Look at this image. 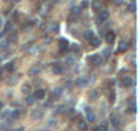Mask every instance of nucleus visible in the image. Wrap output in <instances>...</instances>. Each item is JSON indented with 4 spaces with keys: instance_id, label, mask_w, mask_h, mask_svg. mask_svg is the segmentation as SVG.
Instances as JSON below:
<instances>
[{
    "instance_id": "nucleus-1",
    "label": "nucleus",
    "mask_w": 139,
    "mask_h": 131,
    "mask_svg": "<svg viewBox=\"0 0 139 131\" xmlns=\"http://www.w3.org/2000/svg\"><path fill=\"white\" fill-rule=\"evenodd\" d=\"M108 18H109V11H108V10H101L98 13V16H97V23L101 25V23L104 21H106Z\"/></svg>"
},
{
    "instance_id": "nucleus-2",
    "label": "nucleus",
    "mask_w": 139,
    "mask_h": 131,
    "mask_svg": "<svg viewBox=\"0 0 139 131\" xmlns=\"http://www.w3.org/2000/svg\"><path fill=\"white\" fill-rule=\"evenodd\" d=\"M63 90H64V89H63L62 86H56V87L52 89L51 96H52L53 98H60V97L63 96Z\"/></svg>"
},
{
    "instance_id": "nucleus-3",
    "label": "nucleus",
    "mask_w": 139,
    "mask_h": 131,
    "mask_svg": "<svg viewBox=\"0 0 139 131\" xmlns=\"http://www.w3.org/2000/svg\"><path fill=\"white\" fill-rule=\"evenodd\" d=\"M57 43H59V48H60V51H62V52L67 51L70 48V43H68L67 38H59Z\"/></svg>"
},
{
    "instance_id": "nucleus-4",
    "label": "nucleus",
    "mask_w": 139,
    "mask_h": 131,
    "mask_svg": "<svg viewBox=\"0 0 139 131\" xmlns=\"http://www.w3.org/2000/svg\"><path fill=\"white\" fill-rule=\"evenodd\" d=\"M89 60H90V63H92L93 66H101L102 64V56L101 55H93V56H90L89 57Z\"/></svg>"
},
{
    "instance_id": "nucleus-5",
    "label": "nucleus",
    "mask_w": 139,
    "mask_h": 131,
    "mask_svg": "<svg viewBox=\"0 0 139 131\" xmlns=\"http://www.w3.org/2000/svg\"><path fill=\"white\" fill-rule=\"evenodd\" d=\"M46 96V92H45V89H37V90L34 92L33 94V97L34 100H44Z\"/></svg>"
},
{
    "instance_id": "nucleus-6",
    "label": "nucleus",
    "mask_w": 139,
    "mask_h": 131,
    "mask_svg": "<svg viewBox=\"0 0 139 131\" xmlns=\"http://www.w3.org/2000/svg\"><path fill=\"white\" fill-rule=\"evenodd\" d=\"M86 83H87L86 76H78V78L75 79V85H76V87H79V89L84 87V86H86Z\"/></svg>"
},
{
    "instance_id": "nucleus-7",
    "label": "nucleus",
    "mask_w": 139,
    "mask_h": 131,
    "mask_svg": "<svg viewBox=\"0 0 139 131\" xmlns=\"http://www.w3.org/2000/svg\"><path fill=\"white\" fill-rule=\"evenodd\" d=\"M114 40H116V34H114L113 32H106L105 33V41H106V44H113Z\"/></svg>"
},
{
    "instance_id": "nucleus-8",
    "label": "nucleus",
    "mask_w": 139,
    "mask_h": 131,
    "mask_svg": "<svg viewBox=\"0 0 139 131\" xmlns=\"http://www.w3.org/2000/svg\"><path fill=\"white\" fill-rule=\"evenodd\" d=\"M128 46H130V44L127 43V41H122V43L119 44V46H117V53H124V52H127V49H128Z\"/></svg>"
},
{
    "instance_id": "nucleus-9",
    "label": "nucleus",
    "mask_w": 139,
    "mask_h": 131,
    "mask_svg": "<svg viewBox=\"0 0 139 131\" xmlns=\"http://www.w3.org/2000/svg\"><path fill=\"white\" fill-rule=\"evenodd\" d=\"M52 71H53L55 74H57V75L63 74V71H64V68H63V64H59V63L53 64V66H52Z\"/></svg>"
},
{
    "instance_id": "nucleus-10",
    "label": "nucleus",
    "mask_w": 139,
    "mask_h": 131,
    "mask_svg": "<svg viewBox=\"0 0 139 131\" xmlns=\"http://www.w3.org/2000/svg\"><path fill=\"white\" fill-rule=\"evenodd\" d=\"M86 120L90 123L95 122V115L92 112V108H86Z\"/></svg>"
},
{
    "instance_id": "nucleus-11",
    "label": "nucleus",
    "mask_w": 139,
    "mask_h": 131,
    "mask_svg": "<svg viewBox=\"0 0 139 131\" xmlns=\"http://www.w3.org/2000/svg\"><path fill=\"white\" fill-rule=\"evenodd\" d=\"M59 29H60V25L59 22H52L49 26H48V30L51 33H59Z\"/></svg>"
},
{
    "instance_id": "nucleus-12",
    "label": "nucleus",
    "mask_w": 139,
    "mask_h": 131,
    "mask_svg": "<svg viewBox=\"0 0 139 131\" xmlns=\"http://www.w3.org/2000/svg\"><path fill=\"white\" fill-rule=\"evenodd\" d=\"M42 116H44V112H42L40 108H38V109H34V111L32 112V117L34 119V120H40Z\"/></svg>"
},
{
    "instance_id": "nucleus-13",
    "label": "nucleus",
    "mask_w": 139,
    "mask_h": 131,
    "mask_svg": "<svg viewBox=\"0 0 139 131\" xmlns=\"http://www.w3.org/2000/svg\"><path fill=\"white\" fill-rule=\"evenodd\" d=\"M131 85H132V78L131 76L127 75V76H124V78L122 79V86L123 87H130Z\"/></svg>"
},
{
    "instance_id": "nucleus-14",
    "label": "nucleus",
    "mask_w": 139,
    "mask_h": 131,
    "mask_svg": "<svg viewBox=\"0 0 139 131\" xmlns=\"http://www.w3.org/2000/svg\"><path fill=\"white\" fill-rule=\"evenodd\" d=\"M41 73V67H38V66H34V67H32L29 70V75L30 76H35V75H38Z\"/></svg>"
},
{
    "instance_id": "nucleus-15",
    "label": "nucleus",
    "mask_w": 139,
    "mask_h": 131,
    "mask_svg": "<svg viewBox=\"0 0 139 131\" xmlns=\"http://www.w3.org/2000/svg\"><path fill=\"white\" fill-rule=\"evenodd\" d=\"M98 97H100V92L98 90H95V89L90 90V93H89V98L90 100H97Z\"/></svg>"
},
{
    "instance_id": "nucleus-16",
    "label": "nucleus",
    "mask_w": 139,
    "mask_h": 131,
    "mask_svg": "<svg viewBox=\"0 0 139 131\" xmlns=\"http://www.w3.org/2000/svg\"><path fill=\"white\" fill-rule=\"evenodd\" d=\"M92 7H93V10H94V11H97V13H100V11L102 10V4L98 2V0H94L93 4H92Z\"/></svg>"
},
{
    "instance_id": "nucleus-17",
    "label": "nucleus",
    "mask_w": 139,
    "mask_h": 131,
    "mask_svg": "<svg viewBox=\"0 0 139 131\" xmlns=\"http://www.w3.org/2000/svg\"><path fill=\"white\" fill-rule=\"evenodd\" d=\"M111 122H112L113 126H119V124H120V117H119V115L112 114V116H111Z\"/></svg>"
},
{
    "instance_id": "nucleus-18",
    "label": "nucleus",
    "mask_w": 139,
    "mask_h": 131,
    "mask_svg": "<svg viewBox=\"0 0 139 131\" xmlns=\"http://www.w3.org/2000/svg\"><path fill=\"white\" fill-rule=\"evenodd\" d=\"M94 37V32L93 30H84L83 32V38L84 40H92Z\"/></svg>"
},
{
    "instance_id": "nucleus-19",
    "label": "nucleus",
    "mask_w": 139,
    "mask_h": 131,
    "mask_svg": "<svg viewBox=\"0 0 139 131\" xmlns=\"http://www.w3.org/2000/svg\"><path fill=\"white\" fill-rule=\"evenodd\" d=\"M90 45H92V46H95V48H97V46L101 45V40H100L98 37H93L92 40H90Z\"/></svg>"
},
{
    "instance_id": "nucleus-20",
    "label": "nucleus",
    "mask_w": 139,
    "mask_h": 131,
    "mask_svg": "<svg viewBox=\"0 0 139 131\" xmlns=\"http://www.w3.org/2000/svg\"><path fill=\"white\" fill-rule=\"evenodd\" d=\"M13 27H14V25H13V21L5 22V23H4V33L11 32V30H13Z\"/></svg>"
},
{
    "instance_id": "nucleus-21",
    "label": "nucleus",
    "mask_w": 139,
    "mask_h": 131,
    "mask_svg": "<svg viewBox=\"0 0 139 131\" xmlns=\"http://www.w3.org/2000/svg\"><path fill=\"white\" fill-rule=\"evenodd\" d=\"M19 115H21L19 109H13V111L10 112V117L13 119V120H15V119H18V117H19Z\"/></svg>"
},
{
    "instance_id": "nucleus-22",
    "label": "nucleus",
    "mask_w": 139,
    "mask_h": 131,
    "mask_svg": "<svg viewBox=\"0 0 139 131\" xmlns=\"http://www.w3.org/2000/svg\"><path fill=\"white\" fill-rule=\"evenodd\" d=\"M30 90H32V85H29V83H23V85H22V92L29 96Z\"/></svg>"
},
{
    "instance_id": "nucleus-23",
    "label": "nucleus",
    "mask_w": 139,
    "mask_h": 131,
    "mask_svg": "<svg viewBox=\"0 0 139 131\" xmlns=\"http://www.w3.org/2000/svg\"><path fill=\"white\" fill-rule=\"evenodd\" d=\"M4 70H7L8 73H13V71L15 70V63H14V62L7 63V64H5V67H4Z\"/></svg>"
},
{
    "instance_id": "nucleus-24",
    "label": "nucleus",
    "mask_w": 139,
    "mask_h": 131,
    "mask_svg": "<svg viewBox=\"0 0 139 131\" xmlns=\"http://www.w3.org/2000/svg\"><path fill=\"white\" fill-rule=\"evenodd\" d=\"M78 128H79L81 131H86V130H87V123H86V120H81L79 123H78Z\"/></svg>"
},
{
    "instance_id": "nucleus-25",
    "label": "nucleus",
    "mask_w": 139,
    "mask_h": 131,
    "mask_svg": "<svg viewBox=\"0 0 139 131\" xmlns=\"http://www.w3.org/2000/svg\"><path fill=\"white\" fill-rule=\"evenodd\" d=\"M40 51H41L40 46H34V48H30L29 49V53H30V55H37Z\"/></svg>"
},
{
    "instance_id": "nucleus-26",
    "label": "nucleus",
    "mask_w": 139,
    "mask_h": 131,
    "mask_svg": "<svg viewBox=\"0 0 139 131\" xmlns=\"http://www.w3.org/2000/svg\"><path fill=\"white\" fill-rule=\"evenodd\" d=\"M114 101H116V93H114V92L112 90V92L109 93V103H111V104H113Z\"/></svg>"
},
{
    "instance_id": "nucleus-27",
    "label": "nucleus",
    "mask_w": 139,
    "mask_h": 131,
    "mask_svg": "<svg viewBox=\"0 0 139 131\" xmlns=\"http://www.w3.org/2000/svg\"><path fill=\"white\" fill-rule=\"evenodd\" d=\"M102 56H104L105 59H109V57H111V49H109V48L104 49V51H102Z\"/></svg>"
},
{
    "instance_id": "nucleus-28",
    "label": "nucleus",
    "mask_w": 139,
    "mask_h": 131,
    "mask_svg": "<svg viewBox=\"0 0 139 131\" xmlns=\"http://www.w3.org/2000/svg\"><path fill=\"white\" fill-rule=\"evenodd\" d=\"M98 127H100L102 131H108V120H104V122H102Z\"/></svg>"
},
{
    "instance_id": "nucleus-29",
    "label": "nucleus",
    "mask_w": 139,
    "mask_h": 131,
    "mask_svg": "<svg viewBox=\"0 0 139 131\" xmlns=\"http://www.w3.org/2000/svg\"><path fill=\"white\" fill-rule=\"evenodd\" d=\"M34 97L33 96H26V104H29V105H33L34 104Z\"/></svg>"
},
{
    "instance_id": "nucleus-30",
    "label": "nucleus",
    "mask_w": 139,
    "mask_h": 131,
    "mask_svg": "<svg viewBox=\"0 0 139 131\" xmlns=\"http://www.w3.org/2000/svg\"><path fill=\"white\" fill-rule=\"evenodd\" d=\"M8 40H3L2 41V43H0V49H5V48H7V46H8Z\"/></svg>"
},
{
    "instance_id": "nucleus-31",
    "label": "nucleus",
    "mask_w": 139,
    "mask_h": 131,
    "mask_svg": "<svg viewBox=\"0 0 139 131\" xmlns=\"http://www.w3.org/2000/svg\"><path fill=\"white\" fill-rule=\"evenodd\" d=\"M89 5H90V3H89V0H83V2L81 3V8H84V10H86V8L89 7Z\"/></svg>"
},
{
    "instance_id": "nucleus-32",
    "label": "nucleus",
    "mask_w": 139,
    "mask_h": 131,
    "mask_svg": "<svg viewBox=\"0 0 139 131\" xmlns=\"http://www.w3.org/2000/svg\"><path fill=\"white\" fill-rule=\"evenodd\" d=\"M16 37H18V34H16V33H13V34H11V37L8 38V43H15Z\"/></svg>"
},
{
    "instance_id": "nucleus-33",
    "label": "nucleus",
    "mask_w": 139,
    "mask_h": 131,
    "mask_svg": "<svg viewBox=\"0 0 139 131\" xmlns=\"http://www.w3.org/2000/svg\"><path fill=\"white\" fill-rule=\"evenodd\" d=\"M71 51H72V52H75V53H79V52H81V49H79V46H78L76 44H74V45H72V46H71Z\"/></svg>"
},
{
    "instance_id": "nucleus-34",
    "label": "nucleus",
    "mask_w": 139,
    "mask_h": 131,
    "mask_svg": "<svg viewBox=\"0 0 139 131\" xmlns=\"http://www.w3.org/2000/svg\"><path fill=\"white\" fill-rule=\"evenodd\" d=\"M72 14H74V15H79L81 14V7H74V8H72Z\"/></svg>"
},
{
    "instance_id": "nucleus-35",
    "label": "nucleus",
    "mask_w": 139,
    "mask_h": 131,
    "mask_svg": "<svg viewBox=\"0 0 139 131\" xmlns=\"http://www.w3.org/2000/svg\"><path fill=\"white\" fill-rule=\"evenodd\" d=\"M65 64H67V66L74 64V57H67V59H65Z\"/></svg>"
},
{
    "instance_id": "nucleus-36",
    "label": "nucleus",
    "mask_w": 139,
    "mask_h": 131,
    "mask_svg": "<svg viewBox=\"0 0 139 131\" xmlns=\"http://www.w3.org/2000/svg\"><path fill=\"white\" fill-rule=\"evenodd\" d=\"M18 18H19V11H18V10H15L14 13H13V19L15 21V19H18Z\"/></svg>"
},
{
    "instance_id": "nucleus-37",
    "label": "nucleus",
    "mask_w": 139,
    "mask_h": 131,
    "mask_svg": "<svg viewBox=\"0 0 139 131\" xmlns=\"http://www.w3.org/2000/svg\"><path fill=\"white\" fill-rule=\"evenodd\" d=\"M128 109H130L131 112H134V114H135V112H136V105H135V104H132V105H131V108H128Z\"/></svg>"
},
{
    "instance_id": "nucleus-38",
    "label": "nucleus",
    "mask_w": 139,
    "mask_h": 131,
    "mask_svg": "<svg viewBox=\"0 0 139 131\" xmlns=\"http://www.w3.org/2000/svg\"><path fill=\"white\" fill-rule=\"evenodd\" d=\"M128 10L131 11V13H134V11H135V5L134 4H128Z\"/></svg>"
},
{
    "instance_id": "nucleus-39",
    "label": "nucleus",
    "mask_w": 139,
    "mask_h": 131,
    "mask_svg": "<svg viewBox=\"0 0 139 131\" xmlns=\"http://www.w3.org/2000/svg\"><path fill=\"white\" fill-rule=\"evenodd\" d=\"M44 43H45V44H49V43H52V38H49V37H45V38H44Z\"/></svg>"
},
{
    "instance_id": "nucleus-40",
    "label": "nucleus",
    "mask_w": 139,
    "mask_h": 131,
    "mask_svg": "<svg viewBox=\"0 0 139 131\" xmlns=\"http://www.w3.org/2000/svg\"><path fill=\"white\" fill-rule=\"evenodd\" d=\"M0 131H7V128H5L3 124H0Z\"/></svg>"
},
{
    "instance_id": "nucleus-41",
    "label": "nucleus",
    "mask_w": 139,
    "mask_h": 131,
    "mask_svg": "<svg viewBox=\"0 0 139 131\" xmlns=\"http://www.w3.org/2000/svg\"><path fill=\"white\" fill-rule=\"evenodd\" d=\"M2 26H3V18L0 16V27H2Z\"/></svg>"
},
{
    "instance_id": "nucleus-42",
    "label": "nucleus",
    "mask_w": 139,
    "mask_h": 131,
    "mask_svg": "<svg viewBox=\"0 0 139 131\" xmlns=\"http://www.w3.org/2000/svg\"><path fill=\"white\" fill-rule=\"evenodd\" d=\"M3 73H4V68H0V76L3 75Z\"/></svg>"
},
{
    "instance_id": "nucleus-43",
    "label": "nucleus",
    "mask_w": 139,
    "mask_h": 131,
    "mask_svg": "<svg viewBox=\"0 0 139 131\" xmlns=\"http://www.w3.org/2000/svg\"><path fill=\"white\" fill-rule=\"evenodd\" d=\"M2 108H3V103L0 101V112H2Z\"/></svg>"
},
{
    "instance_id": "nucleus-44",
    "label": "nucleus",
    "mask_w": 139,
    "mask_h": 131,
    "mask_svg": "<svg viewBox=\"0 0 139 131\" xmlns=\"http://www.w3.org/2000/svg\"><path fill=\"white\" fill-rule=\"evenodd\" d=\"M14 131H23V128L21 127V128H16V130H14Z\"/></svg>"
},
{
    "instance_id": "nucleus-45",
    "label": "nucleus",
    "mask_w": 139,
    "mask_h": 131,
    "mask_svg": "<svg viewBox=\"0 0 139 131\" xmlns=\"http://www.w3.org/2000/svg\"><path fill=\"white\" fill-rule=\"evenodd\" d=\"M3 35H4V32H2V33H0V38H2Z\"/></svg>"
},
{
    "instance_id": "nucleus-46",
    "label": "nucleus",
    "mask_w": 139,
    "mask_h": 131,
    "mask_svg": "<svg viewBox=\"0 0 139 131\" xmlns=\"http://www.w3.org/2000/svg\"><path fill=\"white\" fill-rule=\"evenodd\" d=\"M3 2H5V3H7V2H10V0H3Z\"/></svg>"
},
{
    "instance_id": "nucleus-47",
    "label": "nucleus",
    "mask_w": 139,
    "mask_h": 131,
    "mask_svg": "<svg viewBox=\"0 0 139 131\" xmlns=\"http://www.w3.org/2000/svg\"><path fill=\"white\" fill-rule=\"evenodd\" d=\"M14 2H21V0H14Z\"/></svg>"
},
{
    "instance_id": "nucleus-48",
    "label": "nucleus",
    "mask_w": 139,
    "mask_h": 131,
    "mask_svg": "<svg viewBox=\"0 0 139 131\" xmlns=\"http://www.w3.org/2000/svg\"><path fill=\"white\" fill-rule=\"evenodd\" d=\"M0 63H2V57H0Z\"/></svg>"
}]
</instances>
